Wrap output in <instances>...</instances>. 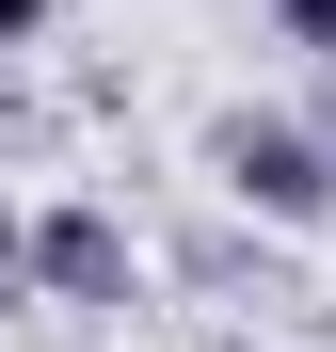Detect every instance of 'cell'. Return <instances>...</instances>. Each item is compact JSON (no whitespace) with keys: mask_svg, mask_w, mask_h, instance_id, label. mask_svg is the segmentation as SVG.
<instances>
[{"mask_svg":"<svg viewBox=\"0 0 336 352\" xmlns=\"http://www.w3.org/2000/svg\"><path fill=\"white\" fill-rule=\"evenodd\" d=\"M208 176H224L256 224H336V160H320L304 129H272V112H224V129H208Z\"/></svg>","mask_w":336,"mask_h":352,"instance_id":"cell-1","label":"cell"},{"mask_svg":"<svg viewBox=\"0 0 336 352\" xmlns=\"http://www.w3.org/2000/svg\"><path fill=\"white\" fill-rule=\"evenodd\" d=\"M16 272L48 288V305H128V288H144V256H128V224H112V208H48V224H16Z\"/></svg>","mask_w":336,"mask_h":352,"instance_id":"cell-2","label":"cell"},{"mask_svg":"<svg viewBox=\"0 0 336 352\" xmlns=\"http://www.w3.org/2000/svg\"><path fill=\"white\" fill-rule=\"evenodd\" d=\"M272 32H289L304 65H336V0H272Z\"/></svg>","mask_w":336,"mask_h":352,"instance_id":"cell-3","label":"cell"},{"mask_svg":"<svg viewBox=\"0 0 336 352\" xmlns=\"http://www.w3.org/2000/svg\"><path fill=\"white\" fill-rule=\"evenodd\" d=\"M32 16H48V0H0V48H16V32H32Z\"/></svg>","mask_w":336,"mask_h":352,"instance_id":"cell-4","label":"cell"},{"mask_svg":"<svg viewBox=\"0 0 336 352\" xmlns=\"http://www.w3.org/2000/svg\"><path fill=\"white\" fill-rule=\"evenodd\" d=\"M0 272H16V208H0Z\"/></svg>","mask_w":336,"mask_h":352,"instance_id":"cell-5","label":"cell"}]
</instances>
